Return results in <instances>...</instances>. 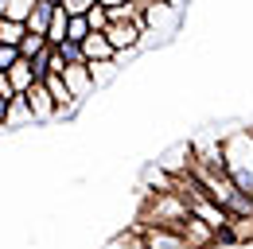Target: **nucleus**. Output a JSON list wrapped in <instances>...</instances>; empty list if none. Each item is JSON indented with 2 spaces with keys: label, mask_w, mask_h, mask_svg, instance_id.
Segmentation results:
<instances>
[{
  "label": "nucleus",
  "mask_w": 253,
  "mask_h": 249,
  "mask_svg": "<svg viewBox=\"0 0 253 249\" xmlns=\"http://www.w3.org/2000/svg\"><path fill=\"white\" fill-rule=\"evenodd\" d=\"M222 164H226V175L234 179V187L253 199V132L250 128H238L222 140Z\"/></svg>",
  "instance_id": "obj_1"
},
{
  "label": "nucleus",
  "mask_w": 253,
  "mask_h": 249,
  "mask_svg": "<svg viewBox=\"0 0 253 249\" xmlns=\"http://www.w3.org/2000/svg\"><path fill=\"white\" fill-rule=\"evenodd\" d=\"M183 218H187V207H183V199H179L175 191H152L136 226H164V230H175Z\"/></svg>",
  "instance_id": "obj_2"
},
{
  "label": "nucleus",
  "mask_w": 253,
  "mask_h": 249,
  "mask_svg": "<svg viewBox=\"0 0 253 249\" xmlns=\"http://www.w3.org/2000/svg\"><path fill=\"white\" fill-rule=\"evenodd\" d=\"M101 35L109 39V47H113V51H117V59H121V55L136 51V47L144 43L148 28H144V20H128V24H109V28L101 31Z\"/></svg>",
  "instance_id": "obj_3"
},
{
  "label": "nucleus",
  "mask_w": 253,
  "mask_h": 249,
  "mask_svg": "<svg viewBox=\"0 0 253 249\" xmlns=\"http://www.w3.org/2000/svg\"><path fill=\"white\" fill-rule=\"evenodd\" d=\"M175 234L187 242V249H211V246H218V234L207 226V222H199L195 214H187L179 226H175Z\"/></svg>",
  "instance_id": "obj_4"
},
{
  "label": "nucleus",
  "mask_w": 253,
  "mask_h": 249,
  "mask_svg": "<svg viewBox=\"0 0 253 249\" xmlns=\"http://www.w3.org/2000/svg\"><path fill=\"white\" fill-rule=\"evenodd\" d=\"M43 86H47V93H51V101H55V117L59 121H66V117H74V109H78V97L66 90L63 74H47L43 78Z\"/></svg>",
  "instance_id": "obj_5"
},
{
  "label": "nucleus",
  "mask_w": 253,
  "mask_h": 249,
  "mask_svg": "<svg viewBox=\"0 0 253 249\" xmlns=\"http://www.w3.org/2000/svg\"><path fill=\"white\" fill-rule=\"evenodd\" d=\"M24 101H28V109H32V121H55V101H51V93L43 82H35L28 93H20Z\"/></svg>",
  "instance_id": "obj_6"
},
{
  "label": "nucleus",
  "mask_w": 253,
  "mask_h": 249,
  "mask_svg": "<svg viewBox=\"0 0 253 249\" xmlns=\"http://www.w3.org/2000/svg\"><path fill=\"white\" fill-rule=\"evenodd\" d=\"M82 59H86V66H94V62H117V51L109 47V39L101 31H90L82 39Z\"/></svg>",
  "instance_id": "obj_7"
},
{
  "label": "nucleus",
  "mask_w": 253,
  "mask_h": 249,
  "mask_svg": "<svg viewBox=\"0 0 253 249\" xmlns=\"http://www.w3.org/2000/svg\"><path fill=\"white\" fill-rule=\"evenodd\" d=\"M140 238H144V249H187V242L175 230H164V226H140Z\"/></svg>",
  "instance_id": "obj_8"
},
{
  "label": "nucleus",
  "mask_w": 253,
  "mask_h": 249,
  "mask_svg": "<svg viewBox=\"0 0 253 249\" xmlns=\"http://www.w3.org/2000/svg\"><path fill=\"white\" fill-rule=\"evenodd\" d=\"M63 82H66V90L74 93L78 101H82V97H90V93L97 90V86H94V74H90V66H86V62H82V66H66V70H63Z\"/></svg>",
  "instance_id": "obj_9"
},
{
  "label": "nucleus",
  "mask_w": 253,
  "mask_h": 249,
  "mask_svg": "<svg viewBox=\"0 0 253 249\" xmlns=\"http://www.w3.org/2000/svg\"><path fill=\"white\" fill-rule=\"evenodd\" d=\"M4 74H8V86H12L16 97H20V93H28L35 86V74H32V62H28V59H20L12 70H4Z\"/></svg>",
  "instance_id": "obj_10"
},
{
  "label": "nucleus",
  "mask_w": 253,
  "mask_h": 249,
  "mask_svg": "<svg viewBox=\"0 0 253 249\" xmlns=\"http://www.w3.org/2000/svg\"><path fill=\"white\" fill-rule=\"evenodd\" d=\"M51 12H55V4H51V0H35L32 16H28V31H32V35H47V24H51Z\"/></svg>",
  "instance_id": "obj_11"
},
{
  "label": "nucleus",
  "mask_w": 253,
  "mask_h": 249,
  "mask_svg": "<svg viewBox=\"0 0 253 249\" xmlns=\"http://www.w3.org/2000/svg\"><path fill=\"white\" fill-rule=\"evenodd\" d=\"M32 8H35V0H4V4H0V16L12 20V24H24V28H28Z\"/></svg>",
  "instance_id": "obj_12"
},
{
  "label": "nucleus",
  "mask_w": 253,
  "mask_h": 249,
  "mask_svg": "<svg viewBox=\"0 0 253 249\" xmlns=\"http://www.w3.org/2000/svg\"><path fill=\"white\" fill-rule=\"evenodd\" d=\"M66 24H70V16L63 12V4H55V12H51V24H47V35H43V39H47L51 47H59V43L66 39Z\"/></svg>",
  "instance_id": "obj_13"
},
{
  "label": "nucleus",
  "mask_w": 253,
  "mask_h": 249,
  "mask_svg": "<svg viewBox=\"0 0 253 249\" xmlns=\"http://www.w3.org/2000/svg\"><path fill=\"white\" fill-rule=\"evenodd\" d=\"M101 249H144V238H140V226H128L125 234H113Z\"/></svg>",
  "instance_id": "obj_14"
},
{
  "label": "nucleus",
  "mask_w": 253,
  "mask_h": 249,
  "mask_svg": "<svg viewBox=\"0 0 253 249\" xmlns=\"http://www.w3.org/2000/svg\"><path fill=\"white\" fill-rule=\"evenodd\" d=\"M16 124H35L32 121V109H28L24 97H12V105H8V121H4V128H16Z\"/></svg>",
  "instance_id": "obj_15"
},
{
  "label": "nucleus",
  "mask_w": 253,
  "mask_h": 249,
  "mask_svg": "<svg viewBox=\"0 0 253 249\" xmlns=\"http://www.w3.org/2000/svg\"><path fill=\"white\" fill-rule=\"evenodd\" d=\"M24 35H28L24 24H12V20H4V16H0V43H4V47H20V43H24Z\"/></svg>",
  "instance_id": "obj_16"
},
{
  "label": "nucleus",
  "mask_w": 253,
  "mask_h": 249,
  "mask_svg": "<svg viewBox=\"0 0 253 249\" xmlns=\"http://www.w3.org/2000/svg\"><path fill=\"white\" fill-rule=\"evenodd\" d=\"M230 242H253V218H230Z\"/></svg>",
  "instance_id": "obj_17"
},
{
  "label": "nucleus",
  "mask_w": 253,
  "mask_h": 249,
  "mask_svg": "<svg viewBox=\"0 0 253 249\" xmlns=\"http://www.w3.org/2000/svg\"><path fill=\"white\" fill-rule=\"evenodd\" d=\"M43 47H51V43H47L43 35H32V31H28V35H24V43H20V59H35Z\"/></svg>",
  "instance_id": "obj_18"
},
{
  "label": "nucleus",
  "mask_w": 253,
  "mask_h": 249,
  "mask_svg": "<svg viewBox=\"0 0 253 249\" xmlns=\"http://www.w3.org/2000/svg\"><path fill=\"white\" fill-rule=\"evenodd\" d=\"M28 62H32V74H35V82H43V78L51 74V47H43V51H39L35 59H28Z\"/></svg>",
  "instance_id": "obj_19"
},
{
  "label": "nucleus",
  "mask_w": 253,
  "mask_h": 249,
  "mask_svg": "<svg viewBox=\"0 0 253 249\" xmlns=\"http://www.w3.org/2000/svg\"><path fill=\"white\" fill-rule=\"evenodd\" d=\"M90 35V24H86V16H70V24H66V39L70 43H82Z\"/></svg>",
  "instance_id": "obj_20"
},
{
  "label": "nucleus",
  "mask_w": 253,
  "mask_h": 249,
  "mask_svg": "<svg viewBox=\"0 0 253 249\" xmlns=\"http://www.w3.org/2000/svg\"><path fill=\"white\" fill-rule=\"evenodd\" d=\"M86 24H90V31H105V28H109V12H105V4H94V8L86 12Z\"/></svg>",
  "instance_id": "obj_21"
},
{
  "label": "nucleus",
  "mask_w": 253,
  "mask_h": 249,
  "mask_svg": "<svg viewBox=\"0 0 253 249\" xmlns=\"http://www.w3.org/2000/svg\"><path fill=\"white\" fill-rule=\"evenodd\" d=\"M94 4H97V0H63V12H66V16H86Z\"/></svg>",
  "instance_id": "obj_22"
},
{
  "label": "nucleus",
  "mask_w": 253,
  "mask_h": 249,
  "mask_svg": "<svg viewBox=\"0 0 253 249\" xmlns=\"http://www.w3.org/2000/svg\"><path fill=\"white\" fill-rule=\"evenodd\" d=\"M16 62H20V47H4L0 43V70H12Z\"/></svg>",
  "instance_id": "obj_23"
},
{
  "label": "nucleus",
  "mask_w": 253,
  "mask_h": 249,
  "mask_svg": "<svg viewBox=\"0 0 253 249\" xmlns=\"http://www.w3.org/2000/svg\"><path fill=\"white\" fill-rule=\"evenodd\" d=\"M0 97H8V101L16 97V93H12V86H8V74H4V70H0Z\"/></svg>",
  "instance_id": "obj_24"
},
{
  "label": "nucleus",
  "mask_w": 253,
  "mask_h": 249,
  "mask_svg": "<svg viewBox=\"0 0 253 249\" xmlns=\"http://www.w3.org/2000/svg\"><path fill=\"white\" fill-rule=\"evenodd\" d=\"M8 105H12V101H8V97H0V128H4V121H8Z\"/></svg>",
  "instance_id": "obj_25"
},
{
  "label": "nucleus",
  "mask_w": 253,
  "mask_h": 249,
  "mask_svg": "<svg viewBox=\"0 0 253 249\" xmlns=\"http://www.w3.org/2000/svg\"><path fill=\"white\" fill-rule=\"evenodd\" d=\"M97 4H105V8H117V4H128V0H97Z\"/></svg>",
  "instance_id": "obj_26"
},
{
  "label": "nucleus",
  "mask_w": 253,
  "mask_h": 249,
  "mask_svg": "<svg viewBox=\"0 0 253 249\" xmlns=\"http://www.w3.org/2000/svg\"><path fill=\"white\" fill-rule=\"evenodd\" d=\"M156 4H168V8H179L183 0H156Z\"/></svg>",
  "instance_id": "obj_27"
},
{
  "label": "nucleus",
  "mask_w": 253,
  "mask_h": 249,
  "mask_svg": "<svg viewBox=\"0 0 253 249\" xmlns=\"http://www.w3.org/2000/svg\"><path fill=\"white\" fill-rule=\"evenodd\" d=\"M51 4H63V0H51Z\"/></svg>",
  "instance_id": "obj_28"
}]
</instances>
